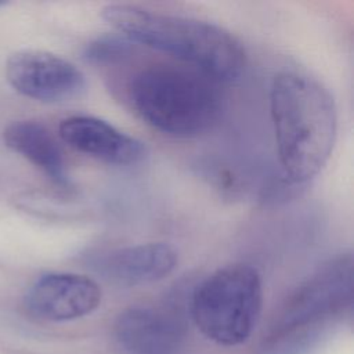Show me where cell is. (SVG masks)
Returning a JSON list of instances; mask_svg holds the SVG:
<instances>
[{"mask_svg": "<svg viewBox=\"0 0 354 354\" xmlns=\"http://www.w3.org/2000/svg\"><path fill=\"white\" fill-rule=\"evenodd\" d=\"M178 263V253L167 242H145L122 246L101 253L91 260L93 268L123 286L158 282L170 275Z\"/></svg>", "mask_w": 354, "mask_h": 354, "instance_id": "30bf717a", "label": "cell"}, {"mask_svg": "<svg viewBox=\"0 0 354 354\" xmlns=\"http://www.w3.org/2000/svg\"><path fill=\"white\" fill-rule=\"evenodd\" d=\"M317 337L318 333L310 328L282 333L278 335V340L259 354H303L313 346Z\"/></svg>", "mask_w": 354, "mask_h": 354, "instance_id": "4fadbf2b", "label": "cell"}, {"mask_svg": "<svg viewBox=\"0 0 354 354\" xmlns=\"http://www.w3.org/2000/svg\"><path fill=\"white\" fill-rule=\"evenodd\" d=\"M6 77L19 94L41 102H65L87 87L84 73L71 61L43 50H21L6 64Z\"/></svg>", "mask_w": 354, "mask_h": 354, "instance_id": "8992f818", "label": "cell"}, {"mask_svg": "<svg viewBox=\"0 0 354 354\" xmlns=\"http://www.w3.org/2000/svg\"><path fill=\"white\" fill-rule=\"evenodd\" d=\"M1 4H4V3H3V1H0V6H1Z\"/></svg>", "mask_w": 354, "mask_h": 354, "instance_id": "5bb4252c", "label": "cell"}, {"mask_svg": "<svg viewBox=\"0 0 354 354\" xmlns=\"http://www.w3.org/2000/svg\"><path fill=\"white\" fill-rule=\"evenodd\" d=\"M58 133L71 148L115 166H134L147 155V145L113 124L88 115H73L61 120Z\"/></svg>", "mask_w": 354, "mask_h": 354, "instance_id": "ba28073f", "label": "cell"}, {"mask_svg": "<svg viewBox=\"0 0 354 354\" xmlns=\"http://www.w3.org/2000/svg\"><path fill=\"white\" fill-rule=\"evenodd\" d=\"M101 297L100 285L87 275L50 272L32 283L25 306L36 318L61 322L91 314L100 306Z\"/></svg>", "mask_w": 354, "mask_h": 354, "instance_id": "52a82bcc", "label": "cell"}, {"mask_svg": "<svg viewBox=\"0 0 354 354\" xmlns=\"http://www.w3.org/2000/svg\"><path fill=\"white\" fill-rule=\"evenodd\" d=\"M181 319L166 308L134 306L122 311L113 335L123 354H177L184 342Z\"/></svg>", "mask_w": 354, "mask_h": 354, "instance_id": "9c48e42d", "label": "cell"}, {"mask_svg": "<svg viewBox=\"0 0 354 354\" xmlns=\"http://www.w3.org/2000/svg\"><path fill=\"white\" fill-rule=\"evenodd\" d=\"M133 48V41L123 35H102L87 43L83 58L95 65L115 64L127 58Z\"/></svg>", "mask_w": 354, "mask_h": 354, "instance_id": "7c38bea8", "label": "cell"}, {"mask_svg": "<svg viewBox=\"0 0 354 354\" xmlns=\"http://www.w3.org/2000/svg\"><path fill=\"white\" fill-rule=\"evenodd\" d=\"M101 15L130 41L171 54L217 82L235 80L245 69L242 43L216 24L124 3L106 4Z\"/></svg>", "mask_w": 354, "mask_h": 354, "instance_id": "7a4b0ae2", "label": "cell"}, {"mask_svg": "<svg viewBox=\"0 0 354 354\" xmlns=\"http://www.w3.org/2000/svg\"><path fill=\"white\" fill-rule=\"evenodd\" d=\"M136 113L158 131L198 137L218 122L224 97L220 82L192 66L155 64L137 72L127 86Z\"/></svg>", "mask_w": 354, "mask_h": 354, "instance_id": "3957f363", "label": "cell"}, {"mask_svg": "<svg viewBox=\"0 0 354 354\" xmlns=\"http://www.w3.org/2000/svg\"><path fill=\"white\" fill-rule=\"evenodd\" d=\"M353 296V257L340 253L324 263L288 299L277 335L306 329L342 310Z\"/></svg>", "mask_w": 354, "mask_h": 354, "instance_id": "5b68a950", "label": "cell"}, {"mask_svg": "<svg viewBox=\"0 0 354 354\" xmlns=\"http://www.w3.org/2000/svg\"><path fill=\"white\" fill-rule=\"evenodd\" d=\"M4 142L10 149L40 169L54 184L69 185L61 147L44 124L33 120L12 122L4 130Z\"/></svg>", "mask_w": 354, "mask_h": 354, "instance_id": "8fae6325", "label": "cell"}, {"mask_svg": "<svg viewBox=\"0 0 354 354\" xmlns=\"http://www.w3.org/2000/svg\"><path fill=\"white\" fill-rule=\"evenodd\" d=\"M263 304L259 271L232 263L207 275L192 292L191 315L199 330L223 346L243 343L254 329Z\"/></svg>", "mask_w": 354, "mask_h": 354, "instance_id": "277c9868", "label": "cell"}, {"mask_svg": "<svg viewBox=\"0 0 354 354\" xmlns=\"http://www.w3.org/2000/svg\"><path fill=\"white\" fill-rule=\"evenodd\" d=\"M278 160L289 181L314 178L326 165L336 140L337 112L329 90L299 72H281L270 87Z\"/></svg>", "mask_w": 354, "mask_h": 354, "instance_id": "6da1fadb", "label": "cell"}]
</instances>
